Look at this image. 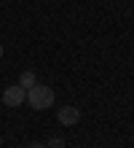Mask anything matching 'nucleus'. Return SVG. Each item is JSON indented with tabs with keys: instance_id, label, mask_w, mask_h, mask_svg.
I'll return each mask as SVG.
<instances>
[{
	"instance_id": "1",
	"label": "nucleus",
	"mask_w": 134,
	"mask_h": 148,
	"mask_svg": "<svg viewBox=\"0 0 134 148\" xmlns=\"http://www.w3.org/2000/svg\"><path fill=\"white\" fill-rule=\"evenodd\" d=\"M27 102L35 110H48L54 105V89L51 86H43V84H35V86L27 89Z\"/></svg>"
},
{
	"instance_id": "2",
	"label": "nucleus",
	"mask_w": 134,
	"mask_h": 148,
	"mask_svg": "<svg viewBox=\"0 0 134 148\" xmlns=\"http://www.w3.org/2000/svg\"><path fill=\"white\" fill-rule=\"evenodd\" d=\"M22 102H27V89H22L19 84L8 86V89L3 92V105L5 108H19Z\"/></svg>"
},
{
	"instance_id": "3",
	"label": "nucleus",
	"mask_w": 134,
	"mask_h": 148,
	"mask_svg": "<svg viewBox=\"0 0 134 148\" xmlns=\"http://www.w3.org/2000/svg\"><path fill=\"white\" fill-rule=\"evenodd\" d=\"M56 121H59L62 127H75L78 121H80V110L75 105H62L59 113H56Z\"/></svg>"
},
{
	"instance_id": "4",
	"label": "nucleus",
	"mask_w": 134,
	"mask_h": 148,
	"mask_svg": "<svg viewBox=\"0 0 134 148\" xmlns=\"http://www.w3.org/2000/svg\"><path fill=\"white\" fill-rule=\"evenodd\" d=\"M35 84H38V78H35L32 70H24L19 75V86H22V89H30V86H35Z\"/></svg>"
},
{
	"instance_id": "5",
	"label": "nucleus",
	"mask_w": 134,
	"mask_h": 148,
	"mask_svg": "<svg viewBox=\"0 0 134 148\" xmlns=\"http://www.w3.org/2000/svg\"><path fill=\"white\" fill-rule=\"evenodd\" d=\"M46 148H65V140H62V137H51L46 143Z\"/></svg>"
},
{
	"instance_id": "6",
	"label": "nucleus",
	"mask_w": 134,
	"mask_h": 148,
	"mask_svg": "<svg viewBox=\"0 0 134 148\" xmlns=\"http://www.w3.org/2000/svg\"><path fill=\"white\" fill-rule=\"evenodd\" d=\"M27 148H46V143H38V140H32V143H27Z\"/></svg>"
},
{
	"instance_id": "7",
	"label": "nucleus",
	"mask_w": 134,
	"mask_h": 148,
	"mask_svg": "<svg viewBox=\"0 0 134 148\" xmlns=\"http://www.w3.org/2000/svg\"><path fill=\"white\" fill-rule=\"evenodd\" d=\"M0 57H3V43H0Z\"/></svg>"
},
{
	"instance_id": "8",
	"label": "nucleus",
	"mask_w": 134,
	"mask_h": 148,
	"mask_svg": "<svg viewBox=\"0 0 134 148\" xmlns=\"http://www.w3.org/2000/svg\"><path fill=\"white\" fill-rule=\"evenodd\" d=\"M0 145H3V137H0Z\"/></svg>"
}]
</instances>
